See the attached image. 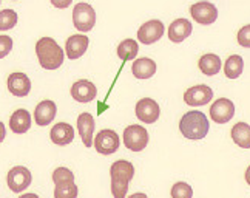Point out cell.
<instances>
[{"label":"cell","mask_w":250,"mask_h":198,"mask_svg":"<svg viewBox=\"0 0 250 198\" xmlns=\"http://www.w3.org/2000/svg\"><path fill=\"white\" fill-rule=\"evenodd\" d=\"M36 54L41 67L45 70H57L63 64V50L53 37H41L36 44Z\"/></svg>","instance_id":"obj_1"},{"label":"cell","mask_w":250,"mask_h":198,"mask_svg":"<svg viewBox=\"0 0 250 198\" xmlns=\"http://www.w3.org/2000/svg\"><path fill=\"white\" fill-rule=\"evenodd\" d=\"M208 119L203 111L191 110L187 111L179 121L181 133L188 139H203L208 133Z\"/></svg>","instance_id":"obj_2"},{"label":"cell","mask_w":250,"mask_h":198,"mask_svg":"<svg viewBox=\"0 0 250 198\" xmlns=\"http://www.w3.org/2000/svg\"><path fill=\"white\" fill-rule=\"evenodd\" d=\"M111 192L114 198H125L128 192V183L133 180L134 176V167L130 161L125 159H119L114 161L111 169Z\"/></svg>","instance_id":"obj_3"},{"label":"cell","mask_w":250,"mask_h":198,"mask_svg":"<svg viewBox=\"0 0 250 198\" xmlns=\"http://www.w3.org/2000/svg\"><path fill=\"white\" fill-rule=\"evenodd\" d=\"M124 144L131 152H141L148 144V132L146 127L131 124L124 130Z\"/></svg>","instance_id":"obj_4"},{"label":"cell","mask_w":250,"mask_h":198,"mask_svg":"<svg viewBox=\"0 0 250 198\" xmlns=\"http://www.w3.org/2000/svg\"><path fill=\"white\" fill-rule=\"evenodd\" d=\"M73 22H74V26L82 33L93 30V26L96 23L94 8L88 3H83V2L78 3L73 9Z\"/></svg>","instance_id":"obj_5"},{"label":"cell","mask_w":250,"mask_h":198,"mask_svg":"<svg viewBox=\"0 0 250 198\" xmlns=\"http://www.w3.org/2000/svg\"><path fill=\"white\" fill-rule=\"evenodd\" d=\"M94 147L102 155H111L119 149V136L114 130L105 129L94 136Z\"/></svg>","instance_id":"obj_6"},{"label":"cell","mask_w":250,"mask_h":198,"mask_svg":"<svg viewBox=\"0 0 250 198\" xmlns=\"http://www.w3.org/2000/svg\"><path fill=\"white\" fill-rule=\"evenodd\" d=\"M6 180H8L9 189L19 194V192H23L26 187L31 184L33 176H31V172L28 171L25 166H16L8 172Z\"/></svg>","instance_id":"obj_7"},{"label":"cell","mask_w":250,"mask_h":198,"mask_svg":"<svg viewBox=\"0 0 250 198\" xmlns=\"http://www.w3.org/2000/svg\"><path fill=\"white\" fill-rule=\"evenodd\" d=\"M190 14L199 25H211L218 19V9L210 2H198L191 5Z\"/></svg>","instance_id":"obj_8"},{"label":"cell","mask_w":250,"mask_h":198,"mask_svg":"<svg viewBox=\"0 0 250 198\" xmlns=\"http://www.w3.org/2000/svg\"><path fill=\"white\" fill-rule=\"evenodd\" d=\"M235 115V106L230 99H216L210 107V118L216 124H226Z\"/></svg>","instance_id":"obj_9"},{"label":"cell","mask_w":250,"mask_h":198,"mask_svg":"<svg viewBox=\"0 0 250 198\" xmlns=\"http://www.w3.org/2000/svg\"><path fill=\"white\" fill-rule=\"evenodd\" d=\"M159 115H161V109L155 99L144 98L138 101L136 116L139 121L146 122V124H153V122H156L159 119Z\"/></svg>","instance_id":"obj_10"},{"label":"cell","mask_w":250,"mask_h":198,"mask_svg":"<svg viewBox=\"0 0 250 198\" xmlns=\"http://www.w3.org/2000/svg\"><path fill=\"white\" fill-rule=\"evenodd\" d=\"M164 34V23L161 21H148L138 30V41L144 45L158 42Z\"/></svg>","instance_id":"obj_11"},{"label":"cell","mask_w":250,"mask_h":198,"mask_svg":"<svg viewBox=\"0 0 250 198\" xmlns=\"http://www.w3.org/2000/svg\"><path fill=\"white\" fill-rule=\"evenodd\" d=\"M213 98V90H211L208 86H195V87H190L186 93H184V101L186 104L191 107H199V106H206L208 104Z\"/></svg>","instance_id":"obj_12"},{"label":"cell","mask_w":250,"mask_h":198,"mask_svg":"<svg viewBox=\"0 0 250 198\" xmlns=\"http://www.w3.org/2000/svg\"><path fill=\"white\" fill-rule=\"evenodd\" d=\"M88 44H90V39L85 34L70 36L68 41H66V44H65V54H66V58L71 59V61L79 59L81 56L85 54L86 48H88Z\"/></svg>","instance_id":"obj_13"},{"label":"cell","mask_w":250,"mask_h":198,"mask_svg":"<svg viewBox=\"0 0 250 198\" xmlns=\"http://www.w3.org/2000/svg\"><path fill=\"white\" fill-rule=\"evenodd\" d=\"M96 95H98V88H96L93 82L86 79L74 82L71 87V96L78 102H91L96 98Z\"/></svg>","instance_id":"obj_14"},{"label":"cell","mask_w":250,"mask_h":198,"mask_svg":"<svg viewBox=\"0 0 250 198\" xmlns=\"http://www.w3.org/2000/svg\"><path fill=\"white\" fill-rule=\"evenodd\" d=\"M8 90L17 98H25L31 90V81L25 73H13L8 78Z\"/></svg>","instance_id":"obj_15"},{"label":"cell","mask_w":250,"mask_h":198,"mask_svg":"<svg viewBox=\"0 0 250 198\" xmlns=\"http://www.w3.org/2000/svg\"><path fill=\"white\" fill-rule=\"evenodd\" d=\"M57 107L51 99H45L37 104L34 110V121L37 126H48L51 124V121L56 118Z\"/></svg>","instance_id":"obj_16"},{"label":"cell","mask_w":250,"mask_h":198,"mask_svg":"<svg viewBox=\"0 0 250 198\" xmlns=\"http://www.w3.org/2000/svg\"><path fill=\"white\" fill-rule=\"evenodd\" d=\"M193 31V25L187 19H176L173 21L170 28H168V39L175 44H179L186 41L187 37Z\"/></svg>","instance_id":"obj_17"},{"label":"cell","mask_w":250,"mask_h":198,"mask_svg":"<svg viewBox=\"0 0 250 198\" xmlns=\"http://www.w3.org/2000/svg\"><path fill=\"white\" fill-rule=\"evenodd\" d=\"M94 118L90 113H81L78 118V132L82 138V143L85 147L93 146V133H94Z\"/></svg>","instance_id":"obj_18"},{"label":"cell","mask_w":250,"mask_h":198,"mask_svg":"<svg viewBox=\"0 0 250 198\" xmlns=\"http://www.w3.org/2000/svg\"><path fill=\"white\" fill-rule=\"evenodd\" d=\"M51 141L57 146H66L73 143L74 139V129L73 126L66 124V122H59V124H54L51 132H50Z\"/></svg>","instance_id":"obj_19"},{"label":"cell","mask_w":250,"mask_h":198,"mask_svg":"<svg viewBox=\"0 0 250 198\" xmlns=\"http://www.w3.org/2000/svg\"><path fill=\"white\" fill-rule=\"evenodd\" d=\"M9 127L14 132V133H26L31 127V115L30 111L25 109H19L16 110L11 118H9Z\"/></svg>","instance_id":"obj_20"},{"label":"cell","mask_w":250,"mask_h":198,"mask_svg":"<svg viewBox=\"0 0 250 198\" xmlns=\"http://www.w3.org/2000/svg\"><path fill=\"white\" fill-rule=\"evenodd\" d=\"M131 71L138 79H150L156 73V62L148 58H139L133 62Z\"/></svg>","instance_id":"obj_21"},{"label":"cell","mask_w":250,"mask_h":198,"mask_svg":"<svg viewBox=\"0 0 250 198\" xmlns=\"http://www.w3.org/2000/svg\"><path fill=\"white\" fill-rule=\"evenodd\" d=\"M198 65H199V70L203 71L206 76H215L221 70V59L218 54L208 53L199 59Z\"/></svg>","instance_id":"obj_22"},{"label":"cell","mask_w":250,"mask_h":198,"mask_svg":"<svg viewBox=\"0 0 250 198\" xmlns=\"http://www.w3.org/2000/svg\"><path fill=\"white\" fill-rule=\"evenodd\" d=\"M232 139L241 149H250V126L246 122H238L232 127Z\"/></svg>","instance_id":"obj_23"},{"label":"cell","mask_w":250,"mask_h":198,"mask_svg":"<svg viewBox=\"0 0 250 198\" xmlns=\"http://www.w3.org/2000/svg\"><path fill=\"white\" fill-rule=\"evenodd\" d=\"M244 61L239 54H233L224 64V74L229 79H238L243 74Z\"/></svg>","instance_id":"obj_24"},{"label":"cell","mask_w":250,"mask_h":198,"mask_svg":"<svg viewBox=\"0 0 250 198\" xmlns=\"http://www.w3.org/2000/svg\"><path fill=\"white\" fill-rule=\"evenodd\" d=\"M139 46L134 39H125L118 46V56L122 61H133L138 56Z\"/></svg>","instance_id":"obj_25"},{"label":"cell","mask_w":250,"mask_h":198,"mask_svg":"<svg viewBox=\"0 0 250 198\" xmlns=\"http://www.w3.org/2000/svg\"><path fill=\"white\" fill-rule=\"evenodd\" d=\"M54 198H78V186L76 181H65L56 184Z\"/></svg>","instance_id":"obj_26"},{"label":"cell","mask_w":250,"mask_h":198,"mask_svg":"<svg viewBox=\"0 0 250 198\" xmlns=\"http://www.w3.org/2000/svg\"><path fill=\"white\" fill-rule=\"evenodd\" d=\"M17 23V13L13 9H2L0 11V31H6L14 28Z\"/></svg>","instance_id":"obj_27"},{"label":"cell","mask_w":250,"mask_h":198,"mask_svg":"<svg viewBox=\"0 0 250 198\" xmlns=\"http://www.w3.org/2000/svg\"><path fill=\"white\" fill-rule=\"evenodd\" d=\"M193 197V189L187 183H175V186L171 187V198H191Z\"/></svg>","instance_id":"obj_28"},{"label":"cell","mask_w":250,"mask_h":198,"mask_svg":"<svg viewBox=\"0 0 250 198\" xmlns=\"http://www.w3.org/2000/svg\"><path fill=\"white\" fill-rule=\"evenodd\" d=\"M53 181L54 184H61L65 181H74V174L66 167H57L53 174Z\"/></svg>","instance_id":"obj_29"},{"label":"cell","mask_w":250,"mask_h":198,"mask_svg":"<svg viewBox=\"0 0 250 198\" xmlns=\"http://www.w3.org/2000/svg\"><path fill=\"white\" fill-rule=\"evenodd\" d=\"M13 45L14 42L9 36H0V59L6 58V56L11 53Z\"/></svg>","instance_id":"obj_30"},{"label":"cell","mask_w":250,"mask_h":198,"mask_svg":"<svg viewBox=\"0 0 250 198\" xmlns=\"http://www.w3.org/2000/svg\"><path fill=\"white\" fill-rule=\"evenodd\" d=\"M238 44L244 48H250V25H244L238 31Z\"/></svg>","instance_id":"obj_31"},{"label":"cell","mask_w":250,"mask_h":198,"mask_svg":"<svg viewBox=\"0 0 250 198\" xmlns=\"http://www.w3.org/2000/svg\"><path fill=\"white\" fill-rule=\"evenodd\" d=\"M73 0H51V3L56 6V8H59V9H65V8H68L71 5Z\"/></svg>","instance_id":"obj_32"},{"label":"cell","mask_w":250,"mask_h":198,"mask_svg":"<svg viewBox=\"0 0 250 198\" xmlns=\"http://www.w3.org/2000/svg\"><path fill=\"white\" fill-rule=\"evenodd\" d=\"M5 136H6V130H5V126L0 122V143L5 139Z\"/></svg>","instance_id":"obj_33"},{"label":"cell","mask_w":250,"mask_h":198,"mask_svg":"<svg viewBox=\"0 0 250 198\" xmlns=\"http://www.w3.org/2000/svg\"><path fill=\"white\" fill-rule=\"evenodd\" d=\"M128 198H148L146 194H133V195H130Z\"/></svg>","instance_id":"obj_34"},{"label":"cell","mask_w":250,"mask_h":198,"mask_svg":"<svg viewBox=\"0 0 250 198\" xmlns=\"http://www.w3.org/2000/svg\"><path fill=\"white\" fill-rule=\"evenodd\" d=\"M19 198H39L36 194H23V195H21Z\"/></svg>","instance_id":"obj_35"},{"label":"cell","mask_w":250,"mask_h":198,"mask_svg":"<svg viewBox=\"0 0 250 198\" xmlns=\"http://www.w3.org/2000/svg\"><path fill=\"white\" fill-rule=\"evenodd\" d=\"M246 181H247L249 186H250V166L247 167V171H246Z\"/></svg>","instance_id":"obj_36"},{"label":"cell","mask_w":250,"mask_h":198,"mask_svg":"<svg viewBox=\"0 0 250 198\" xmlns=\"http://www.w3.org/2000/svg\"><path fill=\"white\" fill-rule=\"evenodd\" d=\"M11 2H14V0H11Z\"/></svg>","instance_id":"obj_37"}]
</instances>
